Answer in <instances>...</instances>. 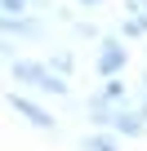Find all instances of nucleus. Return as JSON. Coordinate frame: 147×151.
Instances as JSON below:
<instances>
[{
  "label": "nucleus",
  "instance_id": "obj_4",
  "mask_svg": "<svg viewBox=\"0 0 147 151\" xmlns=\"http://www.w3.org/2000/svg\"><path fill=\"white\" fill-rule=\"evenodd\" d=\"M0 36H9V40H40L45 22H36L27 14H0Z\"/></svg>",
  "mask_w": 147,
  "mask_h": 151
},
{
  "label": "nucleus",
  "instance_id": "obj_1",
  "mask_svg": "<svg viewBox=\"0 0 147 151\" xmlns=\"http://www.w3.org/2000/svg\"><path fill=\"white\" fill-rule=\"evenodd\" d=\"M9 76L22 80L27 89H36V93H54V98H67L71 93V85L62 80L58 71H49L45 62H31V58H9Z\"/></svg>",
  "mask_w": 147,
  "mask_h": 151
},
{
  "label": "nucleus",
  "instance_id": "obj_3",
  "mask_svg": "<svg viewBox=\"0 0 147 151\" xmlns=\"http://www.w3.org/2000/svg\"><path fill=\"white\" fill-rule=\"evenodd\" d=\"M9 107H14L31 129H40V133H58V120H54L40 102H31V98H22V93H14V89H9Z\"/></svg>",
  "mask_w": 147,
  "mask_h": 151
},
{
  "label": "nucleus",
  "instance_id": "obj_12",
  "mask_svg": "<svg viewBox=\"0 0 147 151\" xmlns=\"http://www.w3.org/2000/svg\"><path fill=\"white\" fill-rule=\"evenodd\" d=\"M143 93H147V76H143Z\"/></svg>",
  "mask_w": 147,
  "mask_h": 151
},
{
  "label": "nucleus",
  "instance_id": "obj_8",
  "mask_svg": "<svg viewBox=\"0 0 147 151\" xmlns=\"http://www.w3.org/2000/svg\"><path fill=\"white\" fill-rule=\"evenodd\" d=\"M0 14H27V0H0Z\"/></svg>",
  "mask_w": 147,
  "mask_h": 151
},
{
  "label": "nucleus",
  "instance_id": "obj_9",
  "mask_svg": "<svg viewBox=\"0 0 147 151\" xmlns=\"http://www.w3.org/2000/svg\"><path fill=\"white\" fill-rule=\"evenodd\" d=\"M76 36H89V40H98V27H94V22H85V18H80V22H76Z\"/></svg>",
  "mask_w": 147,
  "mask_h": 151
},
{
  "label": "nucleus",
  "instance_id": "obj_13",
  "mask_svg": "<svg viewBox=\"0 0 147 151\" xmlns=\"http://www.w3.org/2000/svg\"><path fill=\"white\" fill-rule=\"evenodd\" d=\"M143 40H147V36H143ZM143 49H147V45H143Z\"/></svg>",
  "mask_w": 147,
  "mask_h": 151
},
{
  "label": "nucleus",
  "instance_id": "obj_2",
  "mask_svg": "<svg viewBox=\"0 0 147 151\" xmlns=\"http://www.w3.org/2000/svg\"><path fill=\"white\" fill-rule=\"evenodd\" d=\"M125 62H129L125 45H120L116 36H98V58H94V71H98V76H120V71H125Z\"/></svg>",
  "mask_w": 147,
  "mask_h": 151
},
{
  "label": "nucleus",
  "instance_id": "obj_10",
  "mask_svg": "<svg viewBox=\"0 0 147 151\" xmlns=\"http://www.w3.org/2000/svg\"><path fill=\"white\" fill-rule=\"evenodd\" d=\"M129 5V14H147V0H125Z\"/></svg>",
  "mask_w": 147,
  "mask_h": 151
},
{
  "label": "nucleus",
  "instance_id": "obj_6",
  "mask_svg": "<svg viewBox=\"0 0 147 151\" xmlns=\"http://www.w3.org/2000/svg\"><path fill=\"white\" fill-rule=\"evenodd\" d=\"M80 151H120V147H116L107 133H85V138H80Z\"/></svg>",
  "mask_w": 147,
  "mask_h": 151
},
{
  "label": "nucleus",
  "instance_id": "obj_7",
  "mask_svg": "<svg viewBox=\"0 0 147 151\" xmlns=\"http://www.w3.org/2000/svg\"><path fill=\"white\" fill-rule=\"evenodd\" d=\"M45 67H49V71H58V76H67V71H71V53H54Z\"/></svg>",
  "mask_w": 147,
  "mask_h": 151
},
{
  "label": "nucleus",
  "instance_id": "obj_11",
  "mask_svg": "<svg viewBox=\"0 0 147 151\" xmlns=\"http://www.w3.org/2000/svg\"><path fill=\"white\" fill-rule=\"evenodd\" d=\"M76 5H80V9H98V5H103V0H76Z\"/></svg>",
  "mask_w": 147,
  "mask_h": 151
},
{
  "label": "nucleus",
  "instance_id": "obj_5",
  "mask_svg": "<svg viewBox=\"0 0 147 151\" xmlns=\"http://www.w3.org/2000/svg\"><path fill=\"white\" fill-rule=\"evenodd\" d=\"M98 98H103V102H112V107H125V102H129V89L116 80V76H103V89H98Z\"/></svg>",
  "mask_w": 147,
  "mask_h": 151
}]
</instances>
